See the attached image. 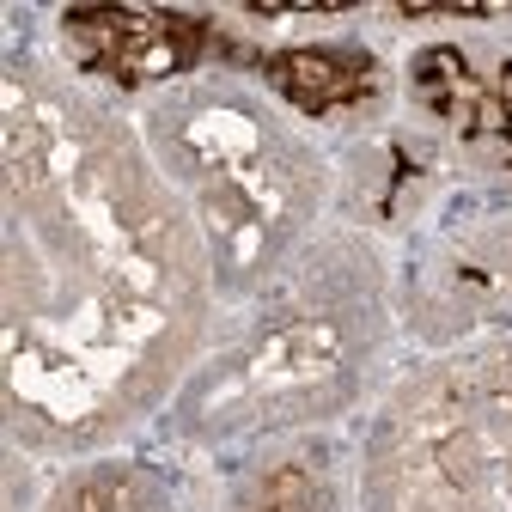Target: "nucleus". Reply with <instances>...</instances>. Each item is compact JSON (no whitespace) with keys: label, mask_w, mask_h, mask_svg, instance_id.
Instances as JSON below:
<instances>
[{"label":"nucleus","mask_w":512,"mask_h":512,"mask_svg":"<svg viewBox=\"0 0 512 512\" xmlns=\"http://www.w3.org/2000/svg\"><path fill=\"white\" fill-rule=\"evenodd\" d=\"M433 293L458 317L512 311V220H494V226L470 232V244H458L452 256H445Z\"/></svg>","instance_id":"obj_10"},{"label":"nucleus","mask_w":512,"mask_h":512,"mask_svg":"<svg viewBox=\"0 0 512 512\" xmlns=\"http://www.w3.org/2000/svg\"><path fill=\"white\" fill-rule=\"evenodd\" d=\"M232 74L263 86L299 122L372 128V122H384V110H391V74H384V61L366 43H354L348 31L275 37V43L238 49Z\"/></svg>","instance_id":"obj_7"},{"label":"nucleus","mask_w":512,"mask_h":512,"mask_svg":"<svg viewBox=\"0 0 512 512\" xmlns=\"http://www.w3.org/2000/svg\"><path fill=\"white\" fill-rule=\"evenodd\" d=\"M403 92L439 153L476 177H512V43L427 37L403 61Z\"/></svg>","instance_id":"obj_5"},{"label":"nucleus","mask_w":512,"mask_h":512,"mask_svg":"<svg viewBox=\"0 0 512 512\" xmlns=\"http://www.w3.org/2000/svg\"><path fill=\"white\" fill-rule=\"evenodd\" d=\"M220 512H348V488H342L330 439L293 433V439L256 445L226 482Z\"/></svg>","instance_id":"obj_8"},{"label":"nucleus","mask_w":512,"mask_h":512,"mask_svg":"<svg viewBox=\"0 0 512 512\" xmlns=\"http://www.w3.org/2000/svg\"><path fill=\"white\" fill-rule=\"evenodd\" d=\"M7 427L37 458H104L214 348V263L183 196L74 68L7 74Z\"/></svg>","instance_id":"obj_1"},{"label":"nucleus","mask_w":512,"mask_h":512,"mask_svg":"<svg viewBox=\"0 0 512 512\" xmlns=\"http://www.w3.org/2000/svg\"><path fill=\"white\" fill-rule=\"evenodd\" d=\"M391 342V275L360 226L324 232L299 263L244 299L171 415L196 439H293L348 415Z\"/></svg>","instance_id":"obj_2"},{"label":"nucleus","mask_w":512,"mask_h":512,"mask_svg":"<svg viewBox=\"0 0 512 512\" xmlns=\"http://www.w3.org/2000/svg\"><path fill=\"white\" fill-rule=\"evenodd\" d=\"M458 360H464V378H470V409H476L482 445H488L494 476L512 500V330H500L494 342H482Z\"/></svg>","instance_id":"obj_11"},{"label":"nucleus","mask_w":512,"mask_h":512,"mask_svg":"<svg viewBox=\"0 0 512 512\" xmlns=\"http://www.w3.org/2000/svg\"><path fill=\"white\" fill-rule=\"evenodd\" d=\"M141 135L196 220L226 305L275 287L324 238L342 177L299 116L244 74L202 68L153 92L141 104Z\"/></svg>","instance_id":"obj_3"},{"label":"nucleus","mask_w":512,"mask_h":512,"mask_svg":"<svg viewBox=\"0 0 512 512\" xmlns=\"http://www.w3.org/2000/svg\"><path fill=\"white\" fill-rule=\"evenodd\" d=\"M354 512H512L470 409L464 360L415 366L378 397Z\"/></svg>","instance_id":"obj_4"},{"label":"nucleus","mask_w":512,"mask_h":512,"mask_svg":"<svg viewBox=\"0 0 512 512\" xmlns=\"http://www.w3.org/2000/svg\"><path fill=\"white\" fill-rule=\"evenodd\" d=\"M37 512H183V500L153 464L104 452V458H80L74 470H61Z\"/></svg>","instance_id":"obj_9"},{"label":"nucleus","mask_w":512,"mask_h":512,"mask_svg":"<svg viewBox=\"0 0 512 512\" xmlns=\"http://www.w3.org/2000/svg\"><path fill=\"white\" fill-rule=\"evenodd\" d=\"M226 49V31L171 13V7H80L61 13V55L86 86L110 92H165L208 68V55Z\"/></svg>","instance_id":"obj_6"}]
</instances>
